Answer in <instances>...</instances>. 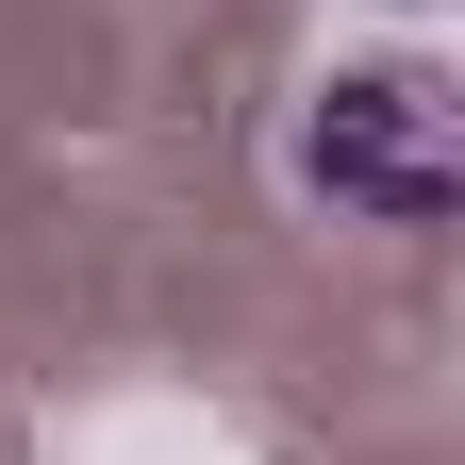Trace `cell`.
<instances>
[{
    "instance_id": "1",
    "label": "cell",
    "mask_w": 465,
    "mask_h": 465,
    "mask_svg": "<svg viewBox=\"0 0 465 465\" xmlns=\"http://www.w3.org/2000/svg\"><path fill=\"white\" fill-rule=\"evenodd\" d=\"M300 200L349 216V232H432L465 200V116L432 67H316L300 84Z\"/></svg>"
},
{
    "instance_id": "2",
    "label": "cell",
    "mask_w": 465,
    "mask_h": 465,
    "mask_svg": "<svg viewBox=\"0 0 465 465\" xmlns=\"http://www.w3.org/2000/svg\"><path fill=\"white\" fill-rule=\"evenodd\" d=\"M382 17H416V0H382Z\"/></svg>"
}]
</instances>
